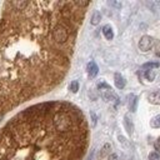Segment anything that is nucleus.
Here are the masks:
<instances>
[{
    "instance_id": "9",
    "label": "nucleus",
    "mask_w": 160,
    "mask_h": 160,
    "mask_svg": "<svg viewBox=\"0 0 160 160\" xmlns=\"http://www.w3.org/2000/svg\"><path fill=\"white\" fill-rule=\"evenodd\" d=\"M136 105H138V98H136V95L130 94V95H129V109H130L132 112L136 111Z\"/></svg>"
},
{
    "instance_id": "2",
    "label": "nucleus",
    "mask_w": 160,
    "mask_h": 160,
    "mask_svg": "<svg viewBox=\"0 0 160 160\" xmlns=\"http://www.w3.org/2000/svg\"><path fill=\"white\" fill-rule=\"evenodd\" d=\"M89 136L86 118L76 105L35 104L0 128V160H82Z\"/></svg>"
},
{
    "instance_id": "5",
    "label": "nucleus",
    "mask_w": 160,
    "mask_h": 160,
    "mask_svg": "<svg viewBox=\"0 0 160 160\" xmlns=\"http://www.w3.org/2000/svg\"><path fill=\"white\" fill-rule=\"evenodd\" d=\"M86 70H88V74H89V76H90V78L96 76V75H98V72H99V68H98V65H96V62H95V61H90V62H88Z\"/></svg>"
},
{
    "instance_id": "22",
    "label": "nucleus",
    "mask_w": 160,
    "mask_h": 160,
    "mask_svg": "<svg viewBox=\"0 0 160 160\" xmlns=\"http://www.w3.org/2000/svg\"><path fill=\"white\" fill-rule=\"evenodd\" d=\"M156 55H158V56H160V44L156 46Z\"/></svg>"
},
{
    "instance_id": "7",
    "label": "nucleus",
    "mask_w": 160,
    "mask_h": 160,
    "mask_svg": "<svg viewBox=\"0 0 160 160\" xmlns=\"http://www.w3.org/2000/svg\"><path fill=\"white\" fill-rule=\"evenodd\" d=\"M114 82H115V86L118 89H124L125 88V79L119 72H115L114 74Z\"/></svg>"
},
{
    "instance_id": "12",
    "label": "nucleus",
    "mask_w": 160,
    "mask_h": 160,
    "mask_svg": "<svg viewBox=\"0 0 160 160\" xmlns=\"http://www.w3.org/2000/svg\"><path fill=\"white\" fill-rule=\"evenodd\" d=\"M101 20V15L99 11H94L92 12V16H91V25H98Z\"/></svg>"
},
{
    "instance_id": "4",
    "label": "nucleus",
    "mask_w": 160,
    "mask_h": 160,
    "mask_svg": "<svg viewBox=\"0 0 160 160\" xmlns=\"http://www.w3.org/2000/svg\"><path fill=\"white\" fill-rule=\"evenodd\" d=\"M101 96H102L104 100H106V101H115V102H119V98H118L111 90H102V91H101Z\"/></svg>"
},
{
    "instance_id": "13",
    "label": "nucleus",
    "mask_w": 160,
    "mask_h": 160,
    "mask_svg": "<svg viewBox=\"0 0 160 160\" xmlns=\"http://www.w3.org/2000/svg\"><path fill=\"white\" fill-rule=\"evenodd\" d=\"M150 126L154 128V129L160 128V115H156V116H154V118L150 120Z\"/></svg>"
},
{
    "instance_id": "20",
    "label": "nucleus",
    "mask_w": 160,
    "mask_h": 160,
    "mask_svg": "<svg viewBox=\"0 0 160 160\" xmlns=\"http://www.w3.org/2000/svg\"><path fill=\"white\" fill-rule=\"evenodd\" d=\"M108 160H118V155L116 154H110Z\"/></svg>"
},
{
    "instance_id": "8",
    "label": "nucleus",
    "mask_w": 160,
    "mask_h": 160,
    "mask_svg": "<svg viewBox=\"0 0 160 160\" xmlns=\"http://www.w3.org/2000/svg\"><path fill=\"white\" fill-rule=\"evenodd\" d=\"M102 34H104V36H105L106 40H112V38H114L112 28H111L110 25H105V26H102Z\"/></svg>"
},
{
    "instance_id": "6",
    "label": "nucleus",
    "mask_w": 160,
    "mask_h": 160,
    "mask_svg": "<svg viewBox=\"0 0 160 160\" xmlns=\"http://www.w3.org/2000/svg\"><path fill=\"white\" fill-rule=\"evenodd\" d=\"M148 100L154 105H160V89L150 92L148 96Z\"/></svg>"
},
{
    "instance_id": "1",
    "label": "nucleus",
    "mask_w": 160,
    "mask_h": 160,
    "mask_svg": "<svg viewBox=\"0 0 160 160\" xmlns=\"http://www.w3.org/2000/svg\"><path fill=\"white\" fill-rule=\"evenodd\" d=\"M89 5L82 0L0 2V115L64 80Z\"/></svg>"
},
{
    "instance_id": "14",
    "label": "nucleus",
    "mask_w": 160,
    "mask_h": 160,
    "mask_svg": "<svg viewBox=\"0 0 160 160\" xmlns=\"http://www.w3.org/2000/svg\"><path fill=\"white\" fill-rule=\"evenodd\" d=\"M155 70H145L144 71V76H145V79L146 80H149V81H152L154 79H155Z\"/></svg>"
},
{
    "instance_id": "3",
    "label": "nucleus",
    "mask_w": 160,
    "mask_h": 160,
    "mask_svg": "<svg viewBox=\"0 0 160 160\" xmlns=\"http://www.w3.org/2000/svg\"><path fill=\"white\" fill-rule=\"evenodd\" d=\"M152 44H154L152 38L149 36V35H144V36L139 40V49H140L142 52H146V51H149V50L151 49Z\"/></svg>"
},
{
    "instance_id": "19",
    "label": "nucleus",
    "mask_w": 160,
    "mask_h": 160,
    "mask_svg": "<svg viewBox=\"0 0 160 160\" xmlns=\"http://www.w3.org/2000/svg\"><path fill=\"white\" fill-rule=\"evenodd\" d=\"M119 140H120V142H121V144H122L124 146H126V148L129 146V142L126 141V139H125L124 136H121V135H120V136H119Z\"/></svg>"
},
{
    "instance_id": "17",
    "label": "nucleus",
    "mask_w": 160,
    "mask_h": 160,
    "mask_svg": "<svg viewBox=\"0 0 160 160\" xmlns=\"http://www.w3.org/2000/svg\"><path fill=\"white\" fill-rule=\"evenodd\" d=\"M149 160H160V154L156 151H151L149 154Z\"/></svg>"
},
{
    "instance_id": "10",
    "label": "nucleus",
    "mask_w": 160,
    "mask_h": 160,
    "mask_svg": "<svg viewBox=\"0 0 160 160\" xmlns=\"http://www.w3.org/2000/svg\"><path fill=\"white\" fill-rule=\"evenodd\" d=\"M124 125H125L126 131L131 135V134H132V131H134V125H132V121L130 120L129 115H125V116H124Z\"/></svg>"
},
{
    "instance_id": "16",
    "label": "nucleus",
    "mask_w": 160,
    "mask_h": 160,
    "mask_svg": "<svg viewBox=\"0 0 160 160\" xmlns=\"http://www.w3.org/2000/svg\"><path fill=\"white\" fill-rule=\"evenodd\" d=\"M69 89H70L72 92H78V90H79V82H78L76 80L71 81V82H70V86H69Z\"/></svg>"
},
{
    "instance_id": "18",
    "label": "nucleus",
    "mask_w": 160,
    "mask_h": 160,
    "mask_svg": "<svg viewBox=\"0 0 160 160\" xmlns=\"http://www.w3.org/2000/svg\"><path fill=\"white\" fill-rule=\"evenodd\" d=\"M98 88H99L100 90H111L110 85H108V84H106V82H104V81L99 82V84H98Z\"/></svg>"
},
{
    "instance_id": "21",
    "label": "nucleus",
    "mask_w": 160,
    "mask_h": 160,
    "mask_svg": "<svg viewBox=\"0 0 160 160\" xmlns=\"http://www.w3.org/2000/svg\"><path fill=\"white\" fill-rule=\"evenodd\" d=\"M155 148H156L158 151H160V139H158V141H156V144H155Z\"/></svg>"
},
{
    "instance_id": "15",
    "label": "nucleus",
    "mask_w": 160,
    "mask_h": 160,
    "mask_svg": "<svg viewBox=\"0 0 160 160\" xmlns=\"http://www.w3.org/2000/svg\"><path fill=\"white\" fill-rule=\"evenodd\" d=\"M110 150H111L110 144H105V145L102 146L101 151H100V158H105L108 154H110Z\"/></svg>"
},
{
    "instance_id": "11",
    "label": "nucleus",
    "mask_w": 160,
    "mask_h": 160,
    "mask_svg": "<svg viewBox=\"0 0 160 160\" xmlns=\"http://www.w3.org/2000/svg\"><path fill=\"white\" fill-rule=\"evenodd\" d=\"M159 66H160L159 62H146V64H144V65L141 66V69L145 71V70H154V69H156V68H159Z\"/></svg>"
}]
</instances>
